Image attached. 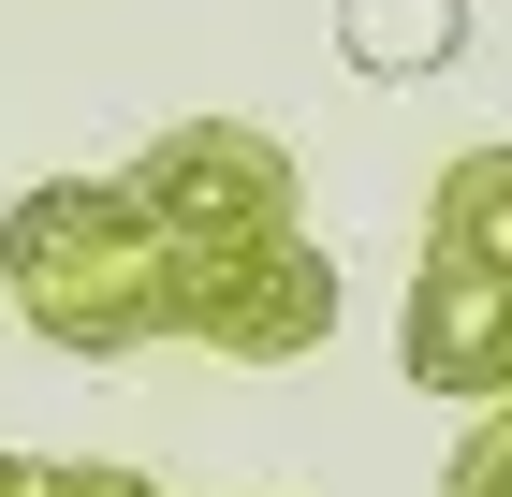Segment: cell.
Wrapping results in <instances>:
<instances>
[{
  "label": "cell",
  "mask_w": 512,
  "mask_h": 497,
  "mask_svg": "<svg viewBox=\"0 0 512 497\" xmlns=\"http://www.w3.org/2000/svg\"><path fill=\"white\" fill-rule=\"evenodd\" d=\"M0 293L74 366H118V351L176 337V249L132 220L118 176H44V191L0 205Z\"/></svg>",
  "instance_id": "1"
},
{
  "label": "cell",
  "mask_w": 512,
  "mask_h": 497,
  "mask_svg": "<svg viewBox=\"0 0 512 497\" xmlns=\"http://www.w3.org/2000/svg\"><path fill=\"white\" fill-rule=\"evenodd\" d=\"M118 191H132V220H147L176 264H220V249L308 234V176H293V147H278V132H249V117H176V132L118 176Z\"/></svg>",
  "instance_id": "2"
},
{
  "label": "cell",
  "mask_w": 512,
  "mask_h": 497,
  "mask_svg": "<svg viewBox=\"0 0 512 497\" xmlns=\"http://www.w3.org/2000/svg\"><path fill=\"white\" fill-rule=\"evenodd\" d=\"M176 337L220 366H308L337 337V249L322 234H264L220 264H176Z\"/></svg>",
  "instance_id": "3"
},
{
  "label": "cell",
  "mask_w": 512,
  "mask_h": 497,
  "mask_svg": "<svg viewBox=\"0 0 512 497\" xmlns=\"http://www.w3.org/2000/svg\"><path fill=\"white\" fill-rule=\"evenodd\" d=\"M395 366H410L425 395H469V410H498V395H512V278L425 264V278H410V322H395Z\"/></svg>",
  "instance_id": "4"
},
{
  "label": "cell",
  "mask_w": 512,
  "mask_h": 497,
  "mask_svg": "<svg viewBox=\"0 0 512 497\" xmlns=\"http://www.w3.org/2000/svg\"><path fill=\"white\" fill-rule=\"evenodd\" d=\"M337 59L366 88H425L469 59V0H337Z\"/></svg>",
  "instance_id": "5"
},
{
  "label": "cell",
  "mask_w": 512,
  "mask_h": 497,
  "mask_svg": "<svg viewBox=\"0 0 512 497\" xmlns=\"http://www.w3.org/2000/svg\"><path fill=\"white\" fill-rule=\"evenodd\" d=\"M425 264H469V278H512V147H469L425 205Z\"/></svg>",
  "instance_id": "6"
},
{
  "label": "cell",
  "mask_w": 512,
  "mask_h": 497,
  "mask_svg": "<svg viewBox=\"0 0 512 497\" xmlns=\"http://www.w3.org/2000/svg\"><path fill=\"white\" fill-rule=\"evenodd\" d=\"M439 497H512V395L454 439V483H439Z\"/></svg>",
  "instance_id": "7"
},
{
  "label": "cell",
  "mask_w": 512,
  "mask_h": 497,
  "mask_svg": "<svg viewBox=\"0 0 512 497\" xmlns=\"http://www.w3.org/2000/svg\"><path fill=\"white\" fill-rule=\"evenodd\" d=\"M30 497H161V483L118 454H30Z\"/></svg>",
  "instance_id": "8"
},
{
  "label": "cell",
  "mask_w": 512,
  "mask_h": 497,
  "mask_svg": "<svg viewBox=\"0 0 512 497\" xmlns=\"http://www.w3.org/2000/svg\"><path fill=\"white\" fill-rule=\"evenodd\" d=\"M0 497H30V454H0Z\"/></svg>",
  "instance_id": "9"
}]
</instances>
